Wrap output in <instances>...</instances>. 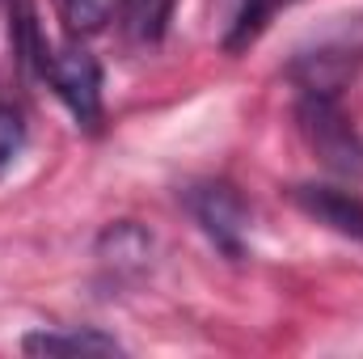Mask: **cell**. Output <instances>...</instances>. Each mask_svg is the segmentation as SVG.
<instances>
[{
	"instance_id": "6da1fadb",
	"label": "cell",
	"mask_w": 363,
	"mask_h": 359,
	"mask_svg": "<svg viewBox=\"0 0 363 359\" xmlns=\"http://www.w3.org/2000/svg\"><path fill=\"white\" fill-rule=\"evenodd\" d=\"M296 123H300L304 144L317 153V161L325 170L347 174V178L363 174V136L347 118V110L338 106V93L304 89L296 101Z\"/></svg>"
},
{
	"instance_id": "7a4b0ae2",
	"label": "cell",
	"mask_w": 363,
	"mask_h": 359,
	"mask_svg": "<svg viewBox=\"0 0 363 359\" xmlns=\"http://www.w3.org/2000/svg\"><path fill=\"white\" fill-rule=\"evenodd\" d=\"M43 85L55 89V97L72 110L77 127L97 131L101 127V68L85 47H51L47 68H43Z\"/></svg>"
},
{
	"instance_id": "3957f363",
	"label": "cell",
	"mask_w": 363,
	"mask_h": 359,
	"mask_svg": "<svg viewBox=\"0 0 363 359\" xmlns=\"http://www.w3.org/2000/svg\"><path fill=\"white\" fill-rule=\"evenodd\" d=\"M194 224L216 241L220 254L228 258H241L245 254V233H250V207L245 199L237 194V186L228 182H194L182 190Z\"/></svg>"
},
{
	"instance_id": "277c9868",
	"label": "cell",
	"mask_w": 363,
	"mask_h": 359,
	"mask_svg": "<svg viewBox=\"0 0 363 359\" xmlns=\"http://www.w3.org/2000/svg\"><path fill=\"white\" fill-rule=\"evenodd\" d=\"M291 199H296V207L308 220H317V224L334 228L338 237H351V241L363 245V199L359 194L338 190V186H313V182H304V186L291 190Z\"/></svg>"
},
{
	"instance_id": "5b68a950",
	"label": "cell",
	"mask_w": 363,
	"mask_h": 359,
	"mask_svg": "<svg viewBox=\"0 0 363 359\" xmlns=\"http://www.w3.org/2000/svg\"><path fill=\"white\" fill-rule=\"evenodd\" d=\"M9 43H13V55H17L21 72L34 77V81H43L51 43L43 34V21H38L34 0H9Z\"/></svg>"
},
{
	"instance_id": "8992f818",
	"label": "cell",
	"mask_w": 363,
	"mask_h": 359,
	"mask_svg": "<svg viewBox=\"0 0 363 359\" xmlns=\"http://www.w3.org/2000/svg\"><path fill=\"white\" fill-rule=\"evenodd\" d=\"M26 355H114L123 351L118 338L101 330H34L21 338Z\"/></svg>"
},
{
	"instance_id": "52a82bcc",
	"label": "cell",
	"mask_w": 363,
	"mask_h": 359,
	"mask_svg": "<svg viewBox=\"0 0 363 359\" xmlns=\"http://www.w3.org/2000/svg\"><path fill=\"white\" fill-rule=\"evenodd\" d=\"M178 0H118V30L135 47H157L169 34Z\"/></svg>"
},
{
	"instance_id": "ba28073f",
	"label": "cell",
	"mask_w": 363,
	"mask_h": 359,
	"mask_svg": "<svg viewBox=\"0 0 363 359\" xmlns=\"http://www.w3.org/2000/svg\"><path fill=\"white\" fill-rule=\"evenodd\" d=\"M291 4V0H233V17H228V34H224V51L241 55L245 47L258 43V34L271 26V17Z\"/></svg>"
},
{
	"instance_id": "9c48e42d",
	"label": "cell",
	"mask_w": 363,
	"mask_h": 359,
	"mask_svg": "<svg viewBox=\"0 0 363 359\" xmlns=\"http://www.w3.org/2000/svg\"><path fill=\"white\" fill-rule=\"evenodd\" d=\"M152 254V237L135 224H114L101 237V263L127 270V267H144V258Z\"/></svg>"
},
{
	"instance_id": "30bf717a",
	"label": "cell",
	"mask_w": 363,
	"mask_h": 359,
	"mask_svg": "<svg viewBox=\"0 0 363 359\" xmlns=\"http://www.w3.org/2000/svg\"><path fill=\"white\" fill-rule=\"evenodd\" d=\"M68 34H97L106 30L110 13H114V0H55Z\"/></svg>"
},
{
	"instance_id": "8fae6325",
	"label": "cell",
	"mask_w": 363,
	"mask_h": 359,
	"mask_svg": "<svg viewBox=\"0 0 363 359\" xmlns=\"http://www.w3.org/2000/svg\"><path fill=\"white\" fill-rule=\"evenodd\" d=\"M26 148V114L9 101H0V174L13 170V161Z\"/></svg>"
}]
</instances>
